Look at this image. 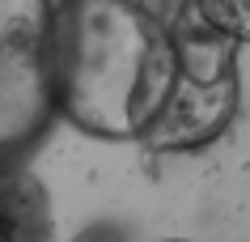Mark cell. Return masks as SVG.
I'll return each instance as SVG.
<instances>
[{
    "label": "cell",
    "instance_id": "obj_1",
    "mask_svg": "<svg viewBox=\"0 0 250 242\" xmlns=\"http://www.w3.org/2000/svg\"><path fill=\"white\" fill-rule=\"evenodd\" d=\"M174 81L166 30L136 0H60L51 13L55 115L102 140H136Z\"/></svg>",
    "mask_w": 250,
    "mask_h": 242
},
{
    "label": "cell",
    "instance_id": "obj_2",
    "mask_svg": "<svg viewBox=\"0 0 250 242\" xmlns=\"http://www.w3.org/2000/svg\"><path fill=\"white\" fill-rule=\"evenodd\" d=\"M170 39L174 81L145 132L136 136L153 153H195L229 132L237 115V47L199 13V0H136Z\"/></svg>",
    "mask_w": 250,
    "mask_h": 242
},
{
    "label": "cell",
    "instance_id": "obj_3",
    "mask_svg": "<svg viewBox=\"0 0 250 242\" xmlns=\"http://www.w3.org/2000/svg\"><path fill=\"white\" fill-rule=\"evenodd\" d=\"M55 0H0V161H21L55 123L51 98Z\"/></svg>",
    "mask_w": 250,
    "mask_h": 242
},
{
    "label": "cell",
    "instance_id": "obj_4",
    "mask_svg": "<svg viewBox=\"0 0 250 242\" xmlns=\"http://www.w3.org/2000/svg\"><path fill=\"white\" fill-rule=\"evenodd\" d=\"M0 242H51L47 187L21 161H0Z\"/></svg>",
    "mask_w": 250,
    "mask_h": 242
},
{
    "label": "cell",
    "instance_id": "obj_5",
    "mask_svg": "<svg viewBox=\"0 0 250 242\" xmlns=\"http://www.w3.org/2000/svg\"><path fill=\"white\" fill-rule=\"evenodd\" d=\"M199 13L233 43H250V0H199Z\"/></svg>",
    "mask_w": 250,
    "mask_h": 242
},
{
    "label": "cell",
    "instance_id": "obj_6",
    "mask_svg": "<svg viewBox=\"0 0 250 242\" xmlns=\"http://www.w3.org/2000/svg\"><path fill=\"white\" fill-rule=\"evenodd\" d=\"M72 242H127V234L119 225H110V221H93V225H85Z\"/></svg>",
    "mask_w": 250,
    "mask_h": 242
},
{
    "label": "cell",
    "instance_id": "obj_7",
    "mask_svg": "<svg viewBox=\"0 0 250 242\" xmlns=\"http://www.w3.org/2000/svg\"><path fill=\"white\" fill-rule=\"evenodd\" d=\"M170 242H187V238H170Z\"/></svg>",
    "mask_w": 250,
    "mask_h": 242
}]
</instances>
